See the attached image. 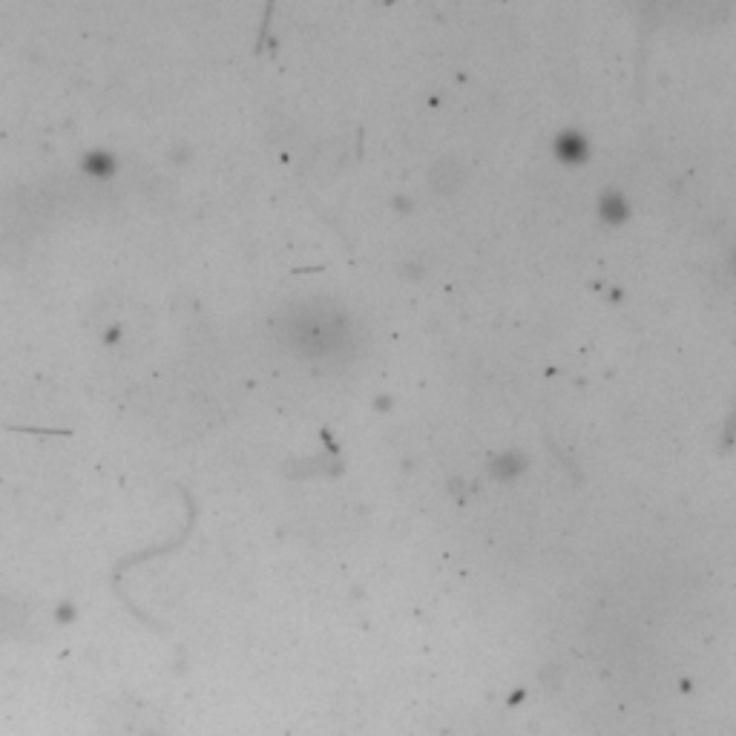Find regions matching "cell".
Returning <instances> with one entry per match:
<instances>
[{
  "mask_svg": "<svg viewBox=\"0 0 736 736\" xmlns=\"http://www.w3.org/2000/svg\"><path fill=\"white\" fill-rule=\"evenodd\" d=\"M81 170L90 176V179H98V182H107V179H113L115 173H118V159H115L110 150H90V153H84V159H81Z\"/></svg>",
  "mask_w": 736,
  "mask_h": 736,
  "instance_id": "cell-1",
  "label": "cell"
},
{
  "mask_svg": "<svg viewBox=\"0 0 736 736\" xmlns=\"http://www.w3.org/2000/svg\"><path fill=\"white\" fill-rule=\"evenodd\" d=\"M101 343L110 345V348H113V345L121 343V325H115V322H110V325H107V331L101 334Z\"/></svg>",
  "mask_w": 736,
  "mask_h": 736,
  "instance_id": "cell-2",
  "label": "cell"
}]
</instances>
